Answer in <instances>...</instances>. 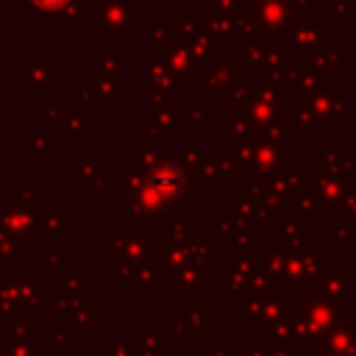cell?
<instances>
[{
	"mask_svg": "<svg viewBox=\"0 0 356 356\" xmlns=\"http://www.w3.org/2000/svg\"><path fill=\"white\" fill-rule=\"evenodd\" d=\"M39 3H58V0H39Z\"/></svg>",
	"mask_w": 356,
	"mask_h": 356,
	"instance_id": "6da1fadb",
	"label": "cell"
}]
</instances>
